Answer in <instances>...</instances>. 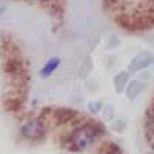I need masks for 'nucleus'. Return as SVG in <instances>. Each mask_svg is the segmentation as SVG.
I'll return each instance as SVG.
<instances>
[{
	"mask_svg": "<svg viewBox=\"0 0 154 154\" xmlns=\"http://www.w3.org/2000/svg\"><path fill=\"white\" fill-rule=\"evenodd\" d=\"M103 134V128L97 122H83L74 126L65 139V146L69 151L82 152L89 149Z\"/></svg>",
	"mask_w": 154,
	"mask_h": 154,
	"instance_id": "f257e3e1",
	"label": "nucleus"
},
{
	"mask_svg": "<svg viewBox=\"0 0 154 154\" xmlns=\"http://www.w3.org/2000/svg\"><path fill=\"white\" fill-rule=\"evenodd\" d=\"M46 125L42 119H31L22 126V134L29 140H38L45 137Z\"/></svg>",
	"mask_w": 154,
	"mask_h": 154,
	"instance_id": "f03ea898",
	"label": "nucleus"
},
{
	"mask_svg": "<svg viewBox=\"0 0 154 154\" xmlns=\"http://www.w3.org/2000/svg\"><path fill=\"white\" fill-rule=\"evenodd\" d=\"M54 117H57V120L60 123H71L75 119L82 117L79 112H75L74 109H57L54 111Z\"/></svg>",
	"mask_w": 154,
	"mask_h": 154,
	"instance_id": "7ed1b4c3",
	"label": "nucleus"
},
{
	"mask_svg": "<svg viewBox=\"0 0 154 154\" xmlns=\"http://www.w3.org/2000/svg\"><path fill=\"white\" fill-rule=\"evenodd\" d=\"M59 66H60V59H59V57H51V59L45 63V65H43V68L40 69V75H42V77H49Z\"/></svg>",
	"mask_w": 154,
	"mask_h": 154,
	"instance_id": "20e7f679",
	"label": "nucleus"
},
{
	"mask_svg": "<svg viewBox=\"0 0 154 154\" xmlns=\"http://www.w3.org/2000/svg\"><path fill=\"white\" fill-rule=\"evenodd\" d=\"M120 152V148L117 143H114V142H105V143H102V146L99 148L97 154H119Z\"/></svg>",
	"mask_w": 154,
	"mask_h": 154,
	"instance_id": "39448f33",
	"label": "nucleus"
},
{
	"mask_svg": "<svg viewBox=\"0 0 154 154\" xmlns=\"http://www.w3.org/2000/svg\"><path fill=\"white\" fill-rule=\"evenodd\" d=\"M149 122H148V134L149 136H154V116H151V117H148Z\"/></svg>",
	"mask_w": 154,
	"mask_h": 154,
	"instance_id": "423d86ee",
	"label": "nucleus"
},
{
	"mask_svg": "<svg viewBox=\"0 0 154 154\" xmlns=\"http://www.w3.org/2000/svg\"><path fill=\"white\" fill-rule=\"evenodd\" d=\"M151 146H152V149H154V140H152V142H151Z\"/></svg>",
	"mask_w": 154,
	"mask_h": 154,
	"instance_id": "0eeeda50",
	"label": "nucleus"
},
{
	"mask_svg": "<svg viewBox=\"0 0 154 154\" xmlns=\"http://www.w3.org/2000/svg\"><path fill=\"white\" fill-rule=\"evenodd\" d=\"M49 2H57V0H49Z\"/></svg>",
	"mask_w": 154,
	"mask_h": 154,
	"instance_id": "6e6552de",
	"label": "nucleus"
},
{
	"mask_svg": "<svg viewBox=\"0 0 154 154\" xmlns=\"http://www.w3.org/2000/svg\"><path fill=\"white\" fill-rule=\"evenodd\" d=\"M149 154H154V152H149Z\"/></svg>",
	"mask_w": 154,
	"mask_h": 154,
	"instance_id": "1a4fd4ad",
	"label": "nucleus"
}]
</instances>
